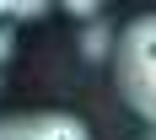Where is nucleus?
I'll use <instances>...</instances> for the list:
<instances>
[{"label":"nucleus","instance_id":"2","mask_svg":"<svg viewBox=\"0 0 156 140\" xmlns=\"http://www.w3.org/2000/svg\"><path fill=\"white\" fill-rule=\"evenodd\" d=\"M0 140H92V129L81 124L76 113H11L0 119Z\"/></svg>","mask_w":156,"mask_h":140},{"label":"nucleus","instance_id":"1","mask_svg":"<svg viewBox=\"0 0 156 140\" xmlns=\"http://www.w3.org/2000/svg\"><path fill=\"white\" fill-rule=\"evenodd\" d=\"M113 81L129 108L156 124V16H135L113 43Z\"/></svg>","mask_w":156,"mask_h":140},{"label":"nucleus","instance_id":"5","mask_svg":"<svg viewBox=\"0 0 156 140\" xmlns=\"http://www.w3.org/2000/svg\"><path fill=\"white\" fill-rule=\"evenodd\" d=\"M65 11H70V16H81V22H92V16L102 11V5H97V0H70V5H65Z\"/></svg>","mask_w":156,"mask_h":140},{"label":"nucleus","instance_id":"4","mask_svg":"<svg viewBox=\"0 0 156 140\" xmlns=\"http://www.w3.org/2000/svg\"><path fill=\"white\" fill-rule=\"evenodd\" d=\"M81 48H86V59H102V54H108V32H102V27H86Z\"/></svg>","mask_w":156,"mask_h":140},{"label":"nucleus","instance_id":"6","mask_svg":"<svg viewBox=\"0 0 156 140\" xmlns=\"http://www.w3.org/2000/svg\"><path fill=\"white\" fill-rule=\"evenodd\" d=\"M5 54H11V32L0 27V65H5Z\"/></svg>","mask_w":156,"mask_h":140},{"label":"nucleus","instance_id":"3","mask_svg":"<svg viewBox=\"0 0 156 140\" xmlns=\"http://www.w3.org/2000/svg\"><path fill=\"white\" fill-rule=\"evenodd\" d=\"M48 5L43 0H22V5H16V0H0V27H5V22H32V16H43Z\"/></svg>","mask_w":156,"mask_h":140}]
</instances>
